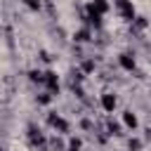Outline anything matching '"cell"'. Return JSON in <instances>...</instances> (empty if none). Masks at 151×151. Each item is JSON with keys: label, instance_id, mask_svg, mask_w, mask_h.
<instances>
[{"label": "cell", "instance_id": "5bb4252c", "mask_svg": "<svg viewBox=\"0 0 151 151\" xmlns=\"http://www.w3.org/2000/svg\"><path fill=\"white\" fill-rule=\"evenodd\" d=\"M50 99H52V94H50V92H45V94H40V97H38V104H50Z\"/></svg>", "mask_w": 151, "mask_h": 151}, {"label": "cell", "instance_id": "7c38bea8", "mask_svg": "<svg viewBox=\"0 0 151 151\" xmlns=\"http://www.w3.org/2000/svg\"><path fill=\"white\" fill-rule=\"evenodd\" d=\"M78 149H80V139H76V137H73V139L68 142V151H78Z\"/></svg>", "mask_w": 151, "mask_h": 151}, {"label": "cell", "instance_id": "8992f818", "mask_svg": "<svg viewBox=\"0 0 151 151\" xmlns=\"http://www.w3.org/2000/svg\"><path fill=\"white\" fill-rule=\"evenodd\" d=\"M101 106H104L106 111H113V109H116V97H113V94H104V97H101Z\"/></svg>", "mask_w": 151, "mask_h": 151}, {"label": "cell", "instance_id": "277c9868", "mask_svg": "<svg viewBox=\"0 0 151 151\" xmlns=\"http://www.w3.org/2000/svg\"><path fill=\"white\" fill-rule=\"evenodd\" d=\"M45 85H47L50 92H57V90H59V78H57V73L47 71V73H45Z\"/></svg>", "mask_w": 151, "mask_h": 151}, {"label": "cell", "instance_id": "52a82bcc", "mask_svg": "<svg viewBox=\"0 0 151 151\" xmlns=\"http://www.w3.org/2000/svg\"><path fill=\"white\" fill-rule=\"evenodd\" d=\"M123 120H125L127 127H137V116H134L132 111H125V113H123Z\"/></svg>", "mask_w": 151, "mask_h": 151}, {"label": "cell", "instance_id": "2e32d148", "mask_svg": "<svg viewBox=\"0 0 151 151\" xmlns=\"http://www.w3.org/2000/svg\"><path fill=\"white\" fill-rule=\"evenodd\" d=\"M40 59H42V61H50V59H52V57H50V54H47V52H45V50H42V52H40Z\"/></svg>", "mask_w": 151, "mask_h": 151}, {"label": "cell", "instance_id": "4fadbf2b", "mask_svg": "<svg viewBox=\"0 0 151 151\" xmlns=\"http://www.w3.org/2000/svg\"><path fill=\"white\" fill-rule=\"evenodd\" d=\"M28 9H40V0H24Z\"/></svg>", "mask_w": 151, "mask_h": 151}, {"label": "cell", "instance_id": "7a4b0ae2", "mask_svg": "<svg viewBox=\"0 0 151 151\" xmlns=\"http://www.w3.org/2000/svg\"><path fill=\"white\" fill-rule=\"evenodd\" d=\"M116 5H118V9H120V14L125 17V19H134V7H132V2L130 0H116Z\"/></svg>", "mask_w": 151, "mask_h": 151}, {"label": "cell", "instance_id": "ba28073f", "mask_svg": "<svg viewBox=\"0 0 151 151\" xmlns=\"http://www.w3.org/2000/svg\"><path fill=\"white\" fill-rule=\"evenodd\" d=\"M73 38H76V42H87V40H90V31H87V28H80Z\"/></svg>", "mask_w": 151, "mask_h": 151}, {"label": "cell", "instance_id": "8fae6325", "mask_svg": "<svg viewBox=\"0 0 151 151\" xmlns=\"http://www.w3.org/2000/svg\"><path fill=\"white\" fill-rule=\"evenodd\" d=\"M83 71H87V73L94 71V61H92V59H85V61H83Z\"/></svg>", "mask_w": 151, "mask_h": 151}, {"label": "cell", "instance_id": "9c48e42d", "mask_svg": "<svg viewBox=\"0 0 151 151\" xmlns=\"http://www.w3.org/2000/svg\"><path fill=\"white\" fill-rule=\"evenodd\" d=\"M28 76H31L33 83H45V73H42V71H31Z\"/></svg>", "mask_w": 151, "mask_h": 151}, {"label": "cell", "instance_id": "30bf717a", "mask_svg": "<svg viewBox=\"0 0 151 151\" xmlns=\"http://www.w3.org/2000/svg\"><path fill=\"white\" fill-rule=\"evenodd\" d=\"M109 132H111V134H120V125H118L116 120H109Z\"/></svg>", "mask_w": 151, "mask_h": 151}, {"label": "cell", "instance_id": "3957f363", "mask_svg": "<svg viewBox=\"0 0 151 151\" xmlns=\"http://www.w3.org/2000/svg\"><path fill=\"white\" fill-rule=\"evenodd\" d=\"M106 9H109L106 0H94V2L87 5V12H92V14H106Z\"/></svg>", "mask_w": 151, "mask_h": 151}, {"label": "cell", "instance_id": "9a60e30c", "mask_svg": "<svg viewBox=\"0 0 151 151\" xmlns=\"http://www.w3.org/2000/svg\"><path fill=\"white\" fill-rule=\"evenodd\" d=\"M139 146H142L139 139H130V151H139Z\"/></svg>", "mask_w": 151, "mask_h": 151}, {"label": "cell", "instance_id": "5b68a950", "mask_svg": "<svg viewBox=\"0 0 151 151\" xmlns=\"http://www.w3.org/2000/svg\"><path fill=\"white\" fill-rule=\"evenodd\" d=\"M120 66H123L125 71H132V68H134V57H132V54H120Z\"/></svg>", "mask_w": 151, "mask_h": 151}, {"label": "cell", "instance_id": "6da1fadb", "mask_svg": "<svg viewBox=\"0 0 151 151\" xmlns=\"http://www.w3.org/2000/svg\"><path fill=\"white\" fill-rule=\"evenodd\" d=\"M28 144L31 146H45V137L35 125H28Z\"/></svg>", "mask_w": 151, "mask_h": 151}, {"label": "cell", "instance_id": "e0dca14e", "mask_svg": "<svg viewBox=\"0 0 151 151\" xmlns=\"http://www.w3.org/2000/svg\"><path fill=\"white\" fill-rule=\"evenodd\" d=\"M144 26H146V21H144V19L139 17V19H137V28H144Z\"/></svg>", "mask_w": 151, "mask_h": 151}]
</instances>
